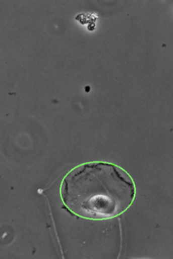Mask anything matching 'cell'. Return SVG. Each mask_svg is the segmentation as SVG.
I'll use <instances>...</instances> for the list:
<instances>
[{"label":"cell","instance_id":"cell-1","mask_svg":"<svg viewBox=\"0 0 173 259\" xmlns=\"http://www.w3.org/2000/svg\"><path fill=\"white\" fill-rule=\"evenodd\" d=\"M60 194L69 211L80 218L102 221L122 215L136 198V185L125 169L94 161L75 167L62 181Z\"/></svg>","mask_w":173,"mask_h":259}]
</instances>
